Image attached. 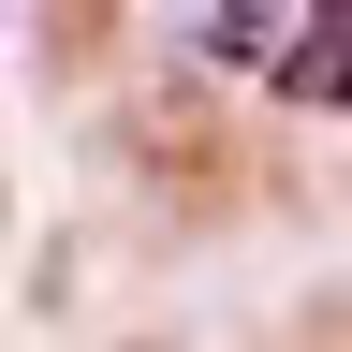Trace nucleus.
I'll return each instance as SVG.
<instances>
[]
</instances>
